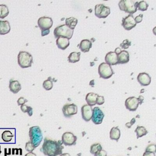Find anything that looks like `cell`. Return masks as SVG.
<instances>
[{
	"label": "cell",
	"instance_id": "cell-41",
	"mask_svg": "<svg viewBox=\"0 0 156 156\" xmlns=\"http://www.w3.org/2000/svg\"><path fill=\"white\" fill-rule=\"evenodd\" d=\"M49 32H50L49 30H41V36L42 37H44L45 36L48 35Z\"/></svg>",
	"mask_w": 156,
	"mask_h": 156
},
{
	"label": "cell",
	"instance_id": "cell-36",
	"mask_svg": "<svg viewBox=\"0 0 156 156\" xmlns=\"http://www.w3.org/2000/svg\"><path fill=\"white\" fill-rule=\"evenodd\" d=\"M28 102V100L26 99H25L23 97H20L18 100H17V104L19 106H23L24 105L26 102Z\"/></svg>",
	"mask_w": 156,
	"mask_h": 156
},
{
	"label": "cell",
	"instance_id": "cell-10",
	"mask_svg": "<svg viewBox=\"0 0 156 156\" xmlns=\"http://www.w3.org/2000/svg\"><path fill=\"white\" fill-rule=\"evenodd\" d=\"M64 115L67 118H70L77 114V106L74 104H66L62 108Z\"/></svg>",
	"mask_w": 156,
	"mask_h": 156
},
{
	"label": "cell",
	"instance_id": "cell-5",
	"mask_svg": "<svg viewBox=\"0 0 156 156\" xmlns=\"http://www.w3.org/2000/svg\"><path fill=\"white\" fill-rule=\"evenodd\" d=\"M18 64L22 68H27L32 66L33 57L32 55L26 51H20L17 57Z\"/></svg>",
	"mask_w": 156,
	"mask_h": 156
},
{
	"label": "cell",
	"instance_id": "cell-27",
	"mask_svg": "<svg viewBox=\"0 0 156 156\" xmlns=\"http://www.w3.org/2000/svg\"><path fill=\"white\" fill-rule=\"evenodd\" d=\"M9 11L7 6L5 4H0V19H4L8 16Z\"/></svg>",
	"mask_w": 156,
	"mask_h": 156
},
{
	"label": "cell",
	"instance_id": "cell-11",
	"mask_svg": "<svg viewBox=\"0 0 156 156\" xmlns=\"http://www.w3.org/2000/svg\"><path fill=\"white\" fill-rule=\"evenodd\" d=\"M104 114L98 107H95L93 109V115L92 120L95 125H100L102 123Z\"/></svg>",
	"mask_w": 156,
	"mask_h": 156
},
{
	"label": "cell",
	"instance_id": "cell-47",
	"mask_svg": "<svg viewBox=\"0 0 156 156\" xmlns=\"http://www.w3.org/2000/svg\"><path fill=\"white\" fill-rule=\"evenodd\" d=\"M152 32H153V34H154V35L156 36V26L154 27V28H153V29H152Z\"/></svg>",
	"mask_w": 156,
	"mask_h": 156
},
{
	"label": "cell",
	"instance_id": "cell-14",
	"mask_svg": "<svg viewBox=\"0 0 156 156\" xmlns=\"http://www.w3.org/2000/svg\"><path fill=\"white\" fill-rule=\"evenodd\" d=\"M81 114L83 120L86 122H89L92 120L93 115V109L92 107L88 104L84 105L81 107Z\"/></svg>",
	"mask_w": 156,
	"mask_h": 156
},
{
	"label": "cell",
	"instance_id": "cell-44",
	"mask_svg": "<svg viewBox=\"0 0 156 156\" xmlns=\"http://www.w3.org/2000/svg\"><path fill=\"white\" fill-rule=\"evenodd\" d=\"M138 101H139L140 104H142V103H143V99H144L143 97L142 96H140V97H139V98H138Z\"/></svg>",
	"mask_w": 156,
	"mask_h": 156
},
{
	"label": "cell",
	"instance_id": "cell-19",
	"mask_svg": "<svg viewBox=\"0 0 156 156\" xmlns=\"http://www.w3.org/2000/svg\"><path fill=\"white\" fill-rule=\"evenodd\" d=\"M98 94L94 93H89L85 97V101L87 104L91 107L94 106L97 104V98Z\"/></svg>",
	"mask_w": 156,
	"mask_h": 156
},
{
	"label": "cell",
	"instance_id": "cell-35",
	"mask_svg": "<svg viewBox=\"0 0 156 156\" xmlns=\"http://www.w3.org/2000/svg\"><path fill=\"white\" fill-rule=\"evenodd\" d=\"M131 45V42L127 39L125 40L122 43L120 44V47L123 49H127Z\"/></svg>",
	"mask_w": 156,
	"mask_h": 156
},
{
	"label": "cell",
	"instance_id": "cell-32",
	"mask_svg": "<svg viewBox=\"0 0 156 156\" xmlns=\"http://www.w3.org/2000/svg\"><path fill=\"white\" fill-rule=\"evenodd\" d=\"M148 6H149L148 4L147 3L146 1H142L138 2V10H140L141 11H145L148 9Z\"/></svg>",
	"mask_w": 156,
	"mask_h": 156
},
{
	"label": "cell",
	"instance_id": "cell-7",
	"mask_svg": "<svg viewBox=\"0 0 156 156\" xmlns=\"http://www.w3.org/2000/svg\"><path fill=\"white\" fill-rule=\"evenodd\" d=\"M110 14V8L104 4H97L94 7V14L99 19H106Z\"/></svg>",
	"mask_w": 156,
	"mask_h": 156
},
{
	"label": "cell",
	"instance_id": "cell-9",
	"mask_svg": "<svg viewBox=\"0 0 156 156\" xmlns=\"http://www.w3.org/2000/svg\"><path fill=\"white\" fill-rule=\"evenodd\" d=\"M77 137L72 132H66L62 137V142L66 146H71L76 144Z\"/></svg>",
	"mask_w": 156,
	"mask_h": 156
},
{
	"label": "cell",
	"instance_id": "cell-16",
	"mask_svg": "<svg viewBox=\"0 0 156 156\" xmlns=\"http://www.w3.org/2000/svg\"><path fill=\"white\" fill-rule=\"evenodd\" d=\"M106 63L109 65H115L118 64V54L115 52H109L105 57Z\"/></svg>",
	"mask_w": 156,
	"mask_h": 156
},
{
	"label": "cell",
	"instance_id": "cell-43",
	"mask_svg": "<svg viewBox=\"0 0 156 156\" xmlns=\"http://www.w3.org/2000/svg\"><path fill=\"white\" fill-rule=\"evenodd\" d=\"M121 51H121V49L120 48H117L115 49V53L118 55V54H119L121 53Z\"/></svg>",
	"mask_w": 156,
	"mask_h": 156
},
{
	"label": "cell",
	"instance_id": "cell-22",
	"mask_svg": "<svg viewBox=\"0 0 156 156\" xmlns=\"http://www.w3.org/2000/svg\"><path fill=\"white\" fill-rule=\"evenodd\" d=\"M129 61V54L126 51H122L118 55V64H126Z\"/></svg>",
	"mask_w": 156,
	"mask_h": 156
},
{
	"label": "cell",
	"instance_id": "cell-8",
	"mask_svg": "<svg viewBox=\"0 0 156 156\" xmlns=\"http://www.w3.org/2000/svg\"><path fill=\"white\" fill-rule=\"evenodd\" d=\"M37 24L41 30H49L53 26V21L50 17L42 16L38 20Z\"/></svg>",
	"mask_w": 156,
	"mask_h": 156
},
{
	"label": "cell",
	"instance_id": "cell-4",
	"mask_svg": "<svg viewBox=\"0 0 156 156\" xmlns=\"http://www.w3.org/2000/svg\"><path fill=\"white\" fill-rule=\"evenodd\" d=\"M138 2H135L132 0H121L118 6L121 11L132 15L137 12Z\"/></svg>",
	"mask_w": 156,
	"mask_h": 156
},
{
	"label": "cell",
	"instance_id": "cell-34",
	"mask_svg": "<svg viewBox=\"0 0 156 156\" xmlns=\"http://www.w3.org/2000/svg\"><path fill=\"white\" fill-rule=\"evenodd\" d=\"M35 147L33 146V145L31 143V142H28L26 143L25 149L29 152H32V151L35 150Z\"/></svg>",
	"mask_w": 156,
	"mask_h": 156
},
{
	"label": "cell",
	"instance_id": "cell-39",
	"mask_svg": "<svg viewBox=\"0 0 156 156\" xmlns=\"http://www.w3.org/2000/svg\"><path fill=\"white\" fill-rule=\"evenodd\" d=\"M143 15L142 14H140L139 15H138V16H137L135 17V20L137 24V23H140V22H142V20H143Z\"/></svg>",
	"mask_w": 156,
	"mask_h": 156
},
{
	"label": "cell",
	"instance_id": "cell-3",
	"mask_svg": "<svg viewBox=\"0 0 156 156\" xmlns=\"http://www.w3.org/2000/svg\"><path fill=\"white\" fill-rule=\"evenodd\" d=\"M74 30L68 28L66 24H62L56 27L54 30V36L56 39L64 37L70 40L72 38Z\"/></svg>",
	"mask_w": 156,
	"mask_h": 156
},
{
	"label": "cell",
	"instance_id": "cell-46",
	"mask_svg": "<svg viewBox=\"0 0 156 156\" xmlns=\"http://www.w3.org/2000/svg\"><path fill=\"white\" fill-rule=\"evenodd\" d=\"M60 156H71V155L70 154H68V153H63Z\"/></svg>",
	"mask_w": 156,
	"mask_h": 156
},
{
	"label": "cell",
	"instance_id": "cell-30",
	"mask_svg": "<svg viewBox=\"0 0 156 156\" xmlns=\"http://www.w3.org/2000/svg\"><path fill=\"white\" fill-rule=\"evenodd\" d=\"M43 87L45 90L49 91L53 87V81H52L51 77H49L48 79L45 80L43 83Z\"/></svg>",
	"mask_w": 156,
	"mask_h": 156
},
{
	"label": "cell",
	"instance_id": "cell-17",
	"mask_svg": "<svg viewBox=\"0 0 156 156\" xmlns=\"http://www.w3.org/2000/svg\"><path fill=\"white\" fill-rule=\"evenodd\" d=\"M56 43L58 48L62 50L66 49L70 45V40L64 37H59L57 39Z\"/></svg>",
	"mask_w": 156,
	"mask_h": 156
},
{
	"label": "cell",
	"instance_id": "cell-38",
	"mask_svg": "<svg viewBox=\"0 0 156 156\" xmlns=\"http://www.w3.org/2000/svg\"><path fill=\"white\" fill-rule=\"evenodd\" d=\"M135 121H136V120H135V118H132V120H131V121H130V122H129V123H127L126 124V126L127 127V128H131V127H132V125H134V124H135Z\"/></svg>",
	"mask_w": 156,
	"mask_h": 156
},
{
	"label": "cell",
	"instance_id": "cell-26",
	"mask_svg": "<svg viewBox=\"0 0 156 156\" xmlns=\"http://www.w3.org/2000/svg\"><path fill=\"white\" fill-rule=\"evenodd\" d=\"M135 132L137 134V138H141L145 135H146L148 133V131L144 126H138L135 130Z\"/></svg>",
	"mask_w": 156,
	"mask_h": 156
},
{
	"label": "cell",
	"instance_id": "cell-15",
	"mask_svg": "<svg viewBox=\"0 0 156 156\" xmlns=\"http://www.w3.org/2000/svg\"><path fill=\"white\" fill-rule=\"evenodd\" d=\"M137 81L142 86H148L151 84V78L146 73H141L137 76Z\"/></svg>",
	"mask_w": 156,
	"mask_h": 156
},
{
	"label": "cell",
	"instance_id": "cell-40",
	"mask_svg": "<svg viewBox=\"0 0 156 156\" xmlns=\"http://www.w3.org/2000/svg\"><path fill=\"white\" fill-rule=\"evenodd\" d=\"M94 156H107V153L105 150H102L101 151L97 153Z\"/></svg>",
	"mask_w": 156,
	"mask_h": 156
},
{
	"label": "cell",
	"instance_id": "cell-29",
	"mask_svg": "<svg viewBox=\"0 0 156 156\" xmlns=\"http://www.w3.org/2000/svg\"><path fill=\"white\" fill-rule=\"evenodd\" d=\"M102 150V146L100 143H94L90 146V153L94 155H96Z\"/></svg>",
	"mask_w": 156,
	"mask_h": 156
},
{
	"label": "cell",
	"instance_id": "cell-31",
	"mask_svg": "<svg viewBox=\"0 0 156 156\" xmlns=\"http://www.w3.org/2000/svg\"><path fill=\"white\" fill-rule=\"evenodd\" d=\"M21 110L23 112V113H27L29 117H31L33 114V109L31 107L26 106V105H23L20 107Z\"/></svg>",
	"mask_w": 156,
	"mask_h": 156
},
{
	"label": "cell",
	"instance_id": "cell-6",
	"mask_svg": "<svg viewBox=\"0 0 156 156\" xmlns=\"http://www.w3.org/2000/svg\"><path fill=\"white\" fill-rule=\"evenodd\" d=\"M98 73L101 78L109 79L114 74V71L110 65L106 63H101L98 67Z\"/></svg>",
	"mask_w": 156,
	"mask_h": 156
},
{
	"label": "cell",
	"instance_id": "cell-21",
	"mask_svg": "<svg viewBox=\"0 0 156 156\" xmlns=\"http://www.w3.org/2000/svg\"><path fill=\"white\" fill-rule=\"evenodd\" d=\"M79 47L83 53H87L92 47V43L90 40L84 39L81 42Z\"/></svg>",
	"mask_w": 156,
	"mask_h": 156
},
{
	"label": "cell",
	"instance_id": "cell-2",
	"mask_svg": "<svg viewBox=\"0 0 156 156\" xmlns=\"http://www.w3.org/2000/svg\"><path fill=\"white\" fill-rule=\"evenodd\" d=\"M29 136L30 142L35 148H37L40 145L42 139L43 135L42 130L39 126H32L29 128Z\"/></svg>",
	"mask_w": 156,
	"mask_h": 156
},
{
	"label": "cell",
	"instance_id": "cell-1",
	"mask_svg": "<svg viewBox=\"0 0 156 156\" xmlns=\"http://www.w3.org/2000/svg\"><path fill=\"white\" fill-rule=\"evenodd\" d=\"M61 141H56L46 137L40 151L47 156H57L62 153L64 146Z\"/></svg>",
	"mask_w": 156,
	"mask_h": 156
},
{
	"label": "cell",
	"instance_id": "cell-42",
	"mask_svg": "<svg viewBox=\"0 0 156 156\" xmlns=\"http://www.w3.org/2000/svg\"><path fill=\"white\" fill-rule=\"evenodd\" d=\"M143 156H156V155H155V153L145 151L144 152V154H143Z\"/></svg>",
	"mask_w": 156,
	"mask_h": 156
},
{
	"label": "cell",
	"instance_id": "cell-25",
	"mask_svg": "<svg viewBox=\"0 0 156 156\" xmlns=\"http://www.w3.org/2000/svg\"><path fill=\"white\" fill-rule=\"evenodd\" d=\"M77 19L74 18V17H70V18H67L65 20V24L72 30L74 29L77 24Z\"/></svg>",
	"mask_w": 156,
	"mask_h": 156
},
{
	"label": "cell",
	"instance_id": "cell-24",
	"mask_svg": "<svg viewBox=\"0 0 156 156\" xmlns=\"http://www.w3.org/2000/svg\"><path fill=\"white\" fill-rule=\"evenodd\" d=\"M81 53L79 52H73L71 53L68 57V60L70 63L74 64L80 60Z\"/></svg>",
	"mask_w": 156,
	"mask_h": 156
},
{
	"label": "cell",
	"instance_id": "cell-37",
	"mask_svg": "<svg viewBox=\"0 0 156 156\" xmlns=\"http://www.w3.org/2000/svg\"><path fill=\"white\" fill-rule=\"evenodd\" d=\"M104 97H102V96H99L97 98V104L98 105H102L104 103Z\"/></svg>",
	"mask_w": 156,
	"mask_h": 156
},
{
	"label": "cell",
	"instance_id": "cell-12",
	"mask_svg": "<svg viewBox=\"0 0 156 156\" xmlns=\"http://www.w3.org/2000/svg\"><path fill=\"white\" fill-rule=\"evenodd\" d=\"M136 25L137 23L134 18L133 15L129 14L122 20V26L126 30H131L135 28Z\"/></svg>",
	"mask_w": 156,
	"mask_h": 156
},
{
	"label": "cell",
	"instance_id": "cell-13",
	"mask_svg": "<svg viewBox=\"0 0 156 156\" xmlns=\"http://www.w3.org/2000/svg\"><path fill=\"white\" fill-rule=\"evenodd\" d=\"M139 104L140 102L138 99L134 97L128 98L125 101V106L126 109L132 112L135 111Z\"/></svg>",
	"mask_w": 156,
	"mask_h": 156
},
{
	"label": "cell",
	"instance_id": "cell-18",
	"mask_svg": "<svg viewBox=\"0 0 156 156\" xmlns=\"http://www.w3.org/2000/svg\"><path fill=\"white\" fill-rule=\"evenodd\" d=\"M11 31L10 23L8 21L0 20V35H6Z\"/></svg>",
	"mask_w": 156,
	"mask_h": 156
},
{
	"label": "cell",
	"instance_id": "cell-23",
	"mask_svg": "<svg viewBox=\"0 0 156 156\" xmlns=\"http://www.w3.org/2000/svg\"><path fill=\"white\" fill-rule=\"evenodd\" d=\"M120 136L121 132L118 127H114L111 129L110 132V138L111 140L118 142L120 139Z\"/></svg>",
	"mask_w": 156,
	"mask_h": 156
},
{
	"label": "cell",
	"instance_id": "cell-28",
	"mask_svg": "<svg viewBox=\"0 0 156 156\" xmlns=\"http://www.w3.org/2000/svg\"><path fill=\"white\" fill-rule=\"evenodd\" d=\"M14 134L10 131H4L1 134L2 140L4 142H9L12 140Z\"/></svg>",
	"mask_w": 156,
	"mask_h": 156
},
{
	"label": "cell",
	"instance_id": "cell-33",
	"mask_svg": "<svg viewBox=\"0 0 156 156\" xmlns=\"http://www.w3.org/2000/svg\"><path fill=\"white\" fill-rule=\"evenodd\" d=\"M146 151L150 152L153 153H156V145L155 144H150L146 147Z\"/></svg>",
	"mask_w": 156,
	"mask_h": 156
},
{
	"label": "cell",
	"instance_id": "cell-45",
	"mask_svg": "<svg viewBox=\"0 0 156 156\" xmlns=\"http://www.w3.org/2000/svg\"><path fill=\"white\" fill-rule=\"evenodd\" d=\"M25 156H37V155L34 152H28L25 155Z\"/></svg>",
	"mask_w": 156,
	"mask_h": 156
},
{
	"label": "cell",
	"instance_id": "cell-20",
	"mask_svg": "<svg viewBox=\"0 0 156 156\" xmlns=\"http://www.w3.org/2000/svg\"><path fill=\"white\" fill-rule=\"evenodd\" d=\"M9 89L11 92L16 94L21 90V85L18 81L11 79L9 82Z\"/></svg>",
	"mask_w": 156,
	"mask_h": 156
}]
</instances>
